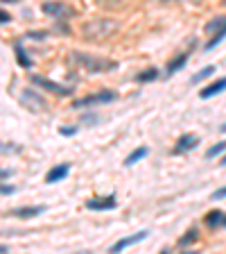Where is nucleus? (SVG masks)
<instances>
[{"mask_svg": "<svg viewBox=\"0 0 226 254\" xmlns=\"http://www.w3.org/2000/svg\"><path fill=\"white\" fill-rule=\"evenodd\" d=\"M70 57H73V61H75L77 66H81V68L86 70V73H91V75H95V73H107V70H115L118 68V61L113 59H107V57H97V54H88V52H70Z\"/></svg>", "mask_w": 226, "mask_h": 254, "instance_id": "f257e3e1", "label": "nucleus"}, {"mask_svg": "<svg viewBox=\"0 0 226 254\" xmlns=\"http://www.w3.org/2000/svg\"><path fill=\"white\" fill-rule=\"evenodd\" d=\"M118 32V23L113 18H91L84 23V37L91 41H107Z\"/></svg>", "mask_w": 226, "mask_h": 254, "instance_id": "f03ea898", "label": "nucleus"}, {"mask_svg": "<svg viewBox=\"0 0 226 254\" xmlns=\"http://www.w3.org/2000/svg\"><path fill=\"white\" fill-rule=\"evenodd\" d=\"M113 100H118V93L111 91V89H102V91H95V93H91V96L73 100V109H88V107H95V104L113 102Z\"/></svg>", "mask_w": 226, "mask_h": 254, "instance_id": "7ed1b4c3", "label": "nucleus"}, {"mask_svg": "<svg viewBox=\"0 0 226 254\" xmlns=\"http://www.w3.org/2000/svg\"><path fill=\"white\" fill-rule=\"evenodd\" d=\"M18 100H21V104H25L27 111H32V114H41V111H45V109H48L45 98H41L37 91H32V89H25V91H21Z\"/></svg>", "mask_w": 226, "mask_h": 254, "instance_id": "20e7f679", "label": "nucleus"}, {"mask_svg": "<svg viewBox=\"0 0 226 254\" xmlns=\"http://www.w3.org/2000/svg\"><path fill=\"white\" fill-rule=\"evenodd\" d=\"M30 77H32V82L37 84V87L45 89L48 93H54V96H59V98L70 96V93H73V89H70V87H64V84H57V82L48 80V77H43V75H30Z\"/></svg>", "mask_w": 226, "mask_h": 254, "instance_id": "39448f33", "label": "nucleus"}, {"mask_svg": "<svg viewBox=\"0 0 226 254\" xmlns=\"http://www.w3.org/2000/svg\"><path fill=\"white\" fill-rule=\"evenodd\" d=\"M41 11L48 14V16L59 18V21L70 18L73 14H75V9H73L70 5H66V2H43V5H41Z\"/></svg>", "mask_w": 226, "mask_h": 254, "instance_id": "423d86ee", "label": "nucleus"}, {"mask_svg": "<svg viewBox=\"0 0 226 254\" xmlns=\"http://www.w3.org/2000/svg\"><path fill=\"white\" fill-rule=\"evenodd\" d=\"M147 236H150V232H147V229H140V232L131 234V236H124V238H120L118 243H113L111 248H109V254H120V252H122V250L131 248V245L140 243V241H145Z\"/></svg>", "mask_w": 226, "mask_h": 254, "instance_id": "0eeeda50", "label": "nucleus"}, {"mask_svg": "<svg viewBox=\"0 0 226 254\" xmlns=\"http://www.w3.org/2000/svg\"><path fill=\"white\" fill-rule=\"evenodd\" d=\"M84 204L91 211H113L118 206V200H115V195H104V198H88Z\"/></svg>", "mask_w": 226, "mask_h": 254, "instance_id": "6e6552de", "label": "nucleus"}, {"mask_svg": "<svg viewBox=\"0 0 226 254\" xmlns=\"http://www.w3.org/2000/svg\"><path fill=\"white\" fill-rule=\"evenodd\" d=\"M199 146V136L197 134H181L177 139V143H174V154H183V152L192 150V148Z\"/></svg>", "mask_w": 226, "mask_h": 254, "instance_id": "1a4fd4ad", "label": "nucleus"}, {"mask_svg": "<svg viewBox=\"0 0 226 254\" xmlns=\"http://www.w3.org/2000/svg\"><path fill=\"white\" fill-rule=\"evenodd\" d=\"M70 173V163H57V166H52L48 170V175H45V184H57L59 179L68 177Z\"/></svg>", "mask_w": 226, "mask_h": 254, "instance_id": "9d476101", "label": "nucleus"}, {"mask_svg": "<svg viewBox=\"0 0 226 254\" xmlns=\"http://www.w3.org/2000/svg\"><path fill=\"white\" fill-rule=\"evenodd\" d=\"M226 89V77H222V80H215L213 84H208V87H204L199 91V98L201 100H208V98H215L217 93H222Z\"/></svg>", "mask_w": 226, "mask_h": 254, "instance_id": "9b49d317", "label": "nucleus"}, {"mask_svg": "<svg viewBox=\"0 0 226 254\" xmlns=\"http://www.w3.org/2000/svg\"><path fill=\"white\" fill-rule=\"evenodd\" d=\"M45 211V206H18V209L11 211V216H16V218H37L41 216Z\"/></svg>", "mask_w": 226, "mask_h": 254, "instance_id": "f8f14e48", "label": "nucleus"}, {"mask_svg": "<svg viewBox=\"0 0 226 254\" xmlns=\"http://www.w3.org/2000/svg\"><path fill=\"white\" fill-rule=\"evenodd\" d=\"M222 32H226V16H217L210 23H206V34H210V39Z\"/></svg>", "mask_w": 226, "mask_h": 254, "instance_id": "ddd939ff", "label": "nucleus"}, {"mask_svg": "<svg viewBox=\"0 0 226 254\" xmlns=\"http://www.w3.org/2000/svg\"><path fill=\"white\" fill-rule=\"evenodd\" d=\"M224 211H220V209H213V211H208L204 216V222L208 225V227H220L222 222H224Z\"/></svg>", "mask_w": 226, "mask_h": 254, "instance_id": "4468645a", "label": "nucleus"}, {"mask_svg": "<svg viewBox=\"0 0 226 254\" xmlns=\"http://www.w3.org/2000/svg\"><path fill=\"white\" fill-rule=\"evenodd\" d=\"M14 52H16L18 66H23V68H32V59H30V54L23 50V44H21V41H16V44H14Z\"/></svg>", "mask_w": 226, "mask_h": 254, "instance_id": "2eb2a0df", "label": "nucleus"}, {"mask_svg": "<svg viewBox=\"0 0 226 254\" xmlns=\"http://www.w3.org/2000/svg\"><path fill=\"white\" fill-rule=\"evenodd\" d=\"M186 61H188V54H179V57H174L170 64H167L165 73L167 75H172V73H177V70H181L183 66H186Z\"/></svg>", "mask_w": 226, "mask_h": 254, "instance_id": "dca6fc26", "label": "nucleus"}, {"mask_svg": "<svg viewBox=\"0 0 226 254\" xmlns=\"http://www.w3.org/2000/svg\"><path fill=\"white\" fill-rule=\"evenodd\" d=\"M147 154H150V150H147L145 146H143V148H138V150H134V152H131V154H129V157L124 159V166H134V163H138L140 159H145Z\"/></svg>", "mask_w": 226, "mask_h": 254, "instance_id": "f3484780", "label": "nucleus"}, {"mask_svg": "<svg viewBox=\"0 0 226 254\" xmlns=\"http://www.w3.org/2000/svg\"><path fill=\"white\" fill-rule=\"evenodd\" d=\"M158 75H161V73H158V68H147V70H143V73H138V75H136V82H143V84H145V82H154Z\"/></svg>", "mask_w": 226, "mask_h": 254, "instance_id": "a211bd4d", "label": "nucleus"}, {"mask_svg": "<svg viewBox=\"0 0 226 254\" xmlns=\"http://www.w3.org/2000/svg\"><path fill=\"white\" fill-rule=\"evenodd\" d=\"M215 73V66H204V68L197 73V75H192V80H190V84H199V82H204L206 77H210Z\"/></svg>", "mask_w": 226, "mask_h": 254, "instance_id": "6ab92c4d", "label": "nucleus"}, {"mask_svg": "<svg viewBox=\"0 0 226 254\" xmlns=\"http://www.w3.org/2000/svg\"><path fill=\"white\" fill-rule=\"evenodd\" d=\"M194 241H199V234H197V229H190V232H186L181 238H179V245H190V243H194Z\"/></svg>", "mask_w": 226, "mask_h": 254, "instance_id": "aec40b11", "label": "nucleus"}, {"mask_svg": "<svg viewBox=\"0 0 226 254\" xmlns=\"http://www.w3.org/2000/svg\"><path fill=\"white\" fill-rule=\"evenodd\" d=\"M222 152H226V141H220V143H215V146L210 148V150L206 152V159H213V157H217V154H222Z\"/></svg>", "mask_w": 226, "mask_h": 254, "instance_id": "412c9836", "label": "nucleus"}, {"mask_svg": "<svg viewBox=\"0 0 226 254\" xmlns=\"http://www.w3.org/2000/svg\"><path fill=\"white\" fill-rule=\"evenodd\" d=\"M25 39H34V41H45L48 39V32H41V30H34V32H27Z\"/></svg>", "mask_w": 226, "mask_h": 254, "instance_id": "4be33fe9", "label": "nucleus"}, {"mask_svg": "<svg viewBox=\"0 0 226 254\" xmlns=\"http://www.w3.org/2000/svg\"><path fill=\"white\" fill-rule=\"evenodd\" d=\"M59 134H61V136H75V134H77V127H73V125L59 127Z\"/></svg>", "mask_w": 226, "mask_h": 254, "instance_id": "5701e85b", "label": "nucleus"}, {"mask_svg": "<svg viewBox=\"0 0 226 254\" xmlns=\"http://www.w3.org/2000/svg\"><path fill=\"white\" fill-rule=\"evenodd\" d=\"M222 198H226V186H222V189H217L213 193V200H222Z\"/></svg>", "mask_w": 226, "mask_h": 254, "instance_id": "b1692460", "label": "nucleus"}, {"mask_svg": "<svg viewBox=\"0 0 226 254\" xmlns=\"http://www.w3.org/2000/svg\"><path fill=\"white\" fill-rule=\"evenodd\" d=\"M93 123H97L95 116H86V118H81V125H93Z\"/></svg>", "mask_w": 226, "mask_h": 254, "instance_id": "393cba45", "label": "nucleus"}, {"mask_svg": "<svg viewBox=\"0 0 226 254\" xmlns=\"http://www.w3.org/2000/svg\"><path fill=\"white\" fill-rule=\"evenodd\" d=\"M0 18H2V23H5V25H7V23H9V21H11V16H9V14H7V11H5V9L0 11Z\"/></svg>", "mask_w": 226, "mask_h": 254, "instance_id": "a878e982", "label": "nucleus"}, {"mask_svg": "<svg viewBox=\"0 0 226 254\" xmlns=\"http://www.w3.org/2000/svg\"><path fill=\"white\" fill-rule=\"evenodd\" d=\"M14 191H16V189H14V186H2V195H11V193H14Z\"/></svg>", "mask_w": 226, "mask_h": 254, "instance_id": "bb28decb", "label": "nucleus"}, {"mask_svg": "<svg viewBox=\"0 0 226 254\" xmlns=\"http://www.w3.org/2000/svg\"><path fill=\"white\" fill-rule=\"evenodd\" d=\"M77 254H93L91 250H84V252H77Z\"/></svg>", "mask_w": 226, "mask_h": 254, "instance_id": "cd10ccee", "label": "nucleus"}, {"mask_svg": "<svg viewBox=\"0 0 226 254\" xmlns=\"http://www.w3.org/2000/svg\"><path fill=\"white\" fill-rule=\"evenodd\" d=\"M222 166H226V154H224V159H222Z\"/></svg>", "mask_w": 226, "mask_h": 254, "instance_id": "c85d7f7f", "label": "nucleus"}, {"mask_svg": "<svg viewBox=\"0 0 226 254\" xmlns=\"http://www.w3.org/2000/svg\"><path fill=\"white\" fill-rule=\"evenodd\" d=\"M161 254H170V252H167V250H161Z\"/></svg>", "mask_w": 226, "mask_h": 254, "instance_id": "c756f323", "label": "nucleus"}, {"mask_svg": "<svg viewBox=\"0 0 226 254\" xmlns=\"http://www.w3.org/2000/svg\"><path fill=\"white\" fill-rule=\"evenodd\" d=\"M183 254H199V252H183Z\"/></svg>", "mask_w": 226, "mask_h": 254, "instance_id": "7c9ffc66", "label": "nucleus"}, {"mask_svg": "<svg viewBox=\"0 0 226 254\" xmlns=\"http://www.w3.org/2000/svg\"><path fill=\"white\" fill-rule=\"evenodd\" d=\"M222 225H224V227H226V216H224V222H222Z\"/></svg>", "mask_w": 226, "mask_h": 254, "instance_id": "2f4dec72", "label": "nucleus"}, {"mask_svg": "<svg viewBox=\"0 0 226 254\" xmlns=\"http://www.w3.org/2000/svg\"><path fill=\"white\" fill-rule=\"evenodd\" d=\"M224 5H226V2H224Z\"/></svg>", "mask_w": 226, "mask_h": 254, "instance_id": "473e14b6", "label": "nucleus"}]
</instances>
